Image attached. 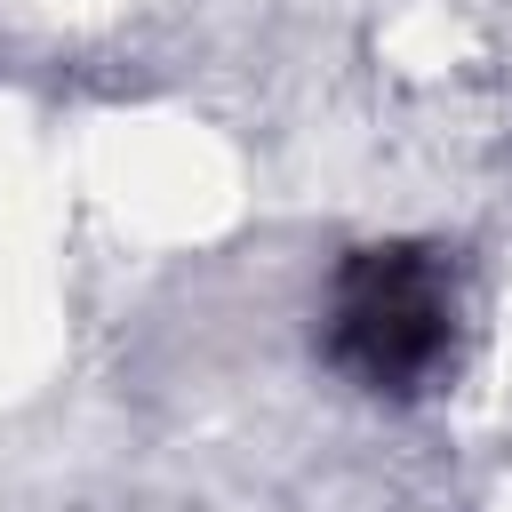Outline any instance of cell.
Instances as JSON below:
<instances>
[{"instance_id": "1", "label": "cell", "mask_w": 512, "mask_h": 512, "mask_svg": "<svg viewBox=\"0 0 512 512\" xmlns=\"http://www.w3.org/2000/svg\"><path fill=\"white\" fill-rule=\"evenodd\" d=\"M440 336H448V304H440V280L416 248H360L344 264L328 344L360 384L408 392L440 360Z\"/></svg>"}]
</instances>
